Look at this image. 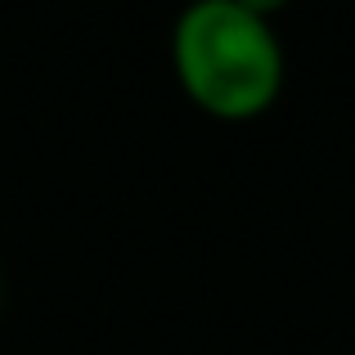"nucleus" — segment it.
<instances>
[{"instance_id": "1", "label": "nucleus", "mask_w": 355, "mask_h": 355, "mask_svg": "<svg viewBox=\"0 0 355 355\" xmlns=\"http://www.w3.org/2000/svg\"><path fill=\"white\" fill-rule=\"evenodd\" d=\"M171 72L216 121H252L284 95L288 54L275 23L234 0H189L171 23Z\"/></svg>"}, {"instance_id": "2", "label": "nucleus", "mask_w": 355, "mask_h": 355, "mask_svg": "<svg viewBox=\"0 0 355 355\" xmlns=\"http://www.w3.org/2000/svg\"><path fill=\"white\" fill-rule=\"evenodd\" d=\"M234 5H243L248 14H261V18H270V23H275V14L288 5V0H234Z\"/></svg>"}, {"instance_id": "3", "label": "nucleus", "mask_w": 355, "mask_h": 355, "mask_svg": "<svg viewBox=\"0 0 355 355\" xmlns=\"http://www.w3.org/2000/svg\"><path fill=\"white\" fill-rule=\"evenodd\" d=\"M0 306H5V270H0Z\"/></svg>"}]
</instances>
